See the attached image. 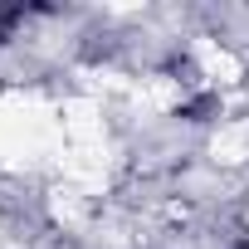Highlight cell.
Segmentation results:
<instances>
[{
  "instance_id": "obj_1",
  "label": "cell",
  "mask_w": 249,
  "mask_h": 249,
  "mask_svg": "<svg viewBox=\"0 0 249 249\" xmlns=\"http://www.w3.org/2000/svg\"><path fill=\"white\" fill-rule=\"evenodd\" d=\"M0 39H5V15H0Z\"/></svg>"
}]
</instances>
